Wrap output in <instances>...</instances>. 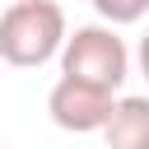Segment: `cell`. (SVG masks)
I'll return each mask as SVG.
<instances>
[{"instance_id": "1", "label": "cell", "mask_w": 149, "mask_h": 149, "mask_svg": "<svg viewBox=\"0 0 149 149\" xmlns=\"http://www.w3.org/2000/svg\"><path fill=\"white\" fill-rule=\"evenodd\" d=\"M70 28L56 0H14L0 14V61L14 70H37L61 56Z\"/></svg>"}, {"instance_id": "2", "label": "cell", "mask_w": 149, "mask_h": 149, "mask_svg": "<svg viewBox=\"0 0 149 149\" xmlns=\"http://www.w3.org/2000/svg\"><path fill=\"white\" fill-rule=\"evenodd\" d=\"M61 74L65 79H79V84H93L102 93L116 98V88L126 84L130 74V51L126 42L116 37V28L107 23H84L65 37L61 47Z\"/></svg>"}, {"instance_id": "3", "label": "cell", "mask_w": 149, "mask_h": 149, "mask_svg": "<svg viewBox=\"0 0 149 149\" xmlns=\"http://www.w3.org/2000/svg\"><path fill=\"white\" fill-rule=\"evenodd\" d=\"M112 93H102V88H93V84H79V79H56L51 84V93H47V116L61 126V130H70V135H93V130H102L107 126V116H112Z\"/></svg>"}, {"instance_id": "4", "label": "cell", "mask_w": 149, "mask_h": 149, "mask_svg": "<svg viewBox=\"0 0 149 149\" xmlns=\"http://www.w3.org/2000/svg\"><path fill=\"white\" fill-rule=\"evenodd\" d=\"M98 135L107 140V149H149V98H140V93L116 98L112 116Z\"/></svg>"}, {"instance_id": "5", "label": "cell", "mask_w": 149, "mask_h": 149, "mask_svg": "<svg viewBox=\"0 0 149 149\" xmlns=\"http://www.w3.org/2000/svg\"><path fill=\"white\" fill-rule=\"evenodd\" d=\"M93 9H98V19L107 28H121V23H140L149 0H93Z\"/></svg>"}, {"instance_id": "6", "label": "cell", "mask_w": 149, "mask_h": 149, "mask_svg": "<svg viewBox=\"0 0 149 149\" xmlns=\"http://www.w3.org/2000/svg\"><path fill=\"white\" fill-rule=\"evenodd\" d=\"M135 65H140V74L149 79V33L140 37V47H135Z\"/></svg>"}]
</instances>
